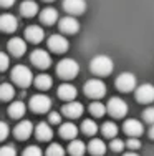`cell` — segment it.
Segmentation results:
<instances>
[{"instance_id": "obj_19", "label": "cell", "mask_w": 154, "mask_h": 156, "mask_svg": "<svg viewBox=\"0 0 154 156\" xmlns=\"http://www.w3.org/2000/svg\"><path fill=\"white\" fill-rule=\"evenodd\" d=\"M7 48H9V51L13 55V57H22V55L25 53V50H27V43H25L23 38H10L9 43H7Z\"/></svg>"}, {"instance_id": "obj_21", "label": "cell", "mask_w": 154, "mask_h": 156, "mask_svg": "<svg viewBox=\"0 0 154 156\" xmlns=\"http://www.w3.org/2000/svg\"><path fill=\"white\" fill-rule=\"evenodd\" d=\"M60 136L65 140H75L76 135H78V126H76L75 123H71V121H67V123H61L60 125Z\"/></svg>"}, {"instance_id": "obj_2", "label": "cell", "mask_w": 154, "mask_h": 156, "mask_svg": "<svg viewBox=\"0 0 154 156\" xmlns=\"http://www.w3.org/2000/svg\"><path fill=\"white\" fill-rule=\"evenodd\" d=\"M10 76H12L13 83L18 85L20 88L30 87V85L33 83V78H35L33 73H32V70L28 68L27 65H17V66H13Z\"/></svg>"}, {"instance_id": "obj_41", "label": "cell", "mask_w": 154, "mask_h": 156, "mask_svg": "<svg viewBox=\"0 0 154 156\" xmlns=\"http://www.w3.org/2000/svg\"><path fill=\"white\" fill-rule=\"evenodd\" d=\"M13 3H15V0H0V7H3V9H9Z\"/></svg>"}, {"instance_id": "obj_16", "label": "cell", "mask_w": 154, "mask_h": 156, "mask_svg": "<svg viewBox=\"0 0 154 156\" xmlns=\"http://www.w3.org/2000/svg\"><path fill=\"white\" fill-rule=\"evenodd\" d=\"M83 105L80 101H67V105H63V108H61V113L65 115L67 118H80L83 115Z\"/></svg>"}, {"instance_id": "obj_6", "label": "cell", "mask_w": 154, "mask_h": 156, "mask_svg": "<svg viewBox=\"0 0 154 156\" xmlns=\"http://www.w3.org/2000/svg\"><path fill=\"white\" fill-rule=\"evenodd\" d=\"M106 111H108L113 118H123V116H126V113H128V105H126L124 100L118 98V96H113L108 101V105H106Z\"/></svg>"}, {"instance_id": "obj_28", "label": "cell", "mask_w": 154, "mask_h": 156, "mask_svg": "<svg viewBox=\"0 0 154 156\" xmlns=\"http://www.w3.org/2000/svg\"><path fill=\"white\" fill-rule=\"evenodd\" d=\"M101 133L106 138L113 140L118 135V126H116V123H113V121H106V123H103V126H101Z\"/></svg>"}, {"instance_id": "obj_31", "label": "cell", "mask_w": 154, "mask_h": 156, "mask_svg": "<svg viewBox=\"0 0 154 156\" xmlns=\"http://www.w3.org/2000/svg\"><path fill=\"white\" fill-rule=\"evenodd\" d=\"M88 110H90V113L93 115L94 118H101L103 115L106 113V105H103L101 101H93Z\"/></svg>"}, {"instance_id": "obj_1", "label": "cell", "mask_w": 154, "mask_h": 156, "mask_svg": "<svg viewBox=\"0 0 154 156\" xmlns=\"http://www.w3.org/2000/svg\"><path fill=\"white\" fill-rule=\"evenodd\" d=\"M115 68V63L106 55H96L93 60L90 62V70L98 76H108Z\"/></svg>"}, {"instance_id": "obj_30", "label": "cell", "mask_w": 154, "mask_h": 156, "mask_svg": "<svg viewBox=\"0 0 154 156\" xmlns=\"http://www.w3.org/2000/svg\"><path fill=\"white\" fill-rule=\"evenodd\" d=\"M81 131L88 136H94L98 133V125L93 120H85L81 123Z\"/></svg>"}, {"instance_id": "obj_15", "label": "cell", "mask_w": 154, "mask_h": 156, "mask_svg": "<svg viewBox=\"0 0 154 156\" xmlns=\"http://www.w3.org/2000/svg\"><path fill=\"white\" fill-rule=\"evenodd\" d=\"M18 28V18L12 13H3L0 15V30L5 33H12Z\"/></svg>"}, {"instance_id": "obj_18", "label": "cell", "mask_w": 154, "mask_h": 156, "mask_svg": "<svg viewBox=\"0 0 154 156\" xmlns=\"http://www.w3.org/2000/svg\"><path fill=\"white\" fill-rule=\"evenodd\" d=\"M25 38L32 43H40L45 38V32L40 25H30V27L25 28Z\"/></svg>"}, {"instance_id": "obj_14", "label": "cell", "mask_w": 154, "mask_h": 156, "mask_svg": "<svg viewBox=\"0 0 154 156\" xmlns=\"http://www.w3.org/2000/svg\"><path fill=\"white\" fill-rule=\"evenodd\" d=\"M33 133V123L28 120H22L15 128H13V135L17 140H28Z\"/></svg>"}, {"instance_id": "obj_33", "label": "cell", "mask_w": 154, "mask_h": 156, "mask_svg": "<svg viewBox=\"0 0 154 156\" xmlns=\"http://www.w3.org/2000/svg\"><path fill=\"white\" fill-rule=\"evenodd\" d=\"M22 156H43V151L40 150L38 146H35V144H32V146H27L23 150V153Z\"/></svg>"}, {"instance_id": "obj_23", "label": "cell", "mask_w": 154, "mask_h": 156, "mask_svg": "<svg viewBox=\"0 0 154 156\" xmlns=\"http://www.w3.org/2000/svg\"><path fill=\"white\" fill-rule=\"evenodd\" d=\"M86 150L93 156H103L106 151V144H104V141L100 140V138H93L86 144Z\"/></svg>"}, {"instance_id": "obj_38", "label": "cell", "mask_w": 154, "mask_h": 156, "mask_svg": "<svg viewBox=\"0 0 154 156\" xmlns=\"http://www.w3.org/2000/svg\"><path fill=\"white\" fill-rule=\"evenodd\" d=\"M9 135H10L9 125H7L5 121H0V141L7 140V138H9Z\"/></svg>"}, {"instance_id": "obj_26", "label": "cell", "mask_w": 154, "mask_h": 156, "mask_svg": "<svg viewBox=\"0 0 154 156\" xmlns=\"http://www.w3.org/2000/svg\"><path fill=\"white\" fill-rule=\"evenodd\" d=\"M25 110H27V106H25L23 101H13L9 106V116L18 120V118H22L25 115Z\"/></svg>"}, {"instance_id": "obj_35", "label": "cell", "mask_w": 154, "mask_h": 156, "mask_svg": "<svg viewBox=\"0 0 154 156\" xmlns=\"http://www.w3.org/2000/svg\"><path fill=\"white\" fill-rule=\"evenodd\" d=\"M142 120L149 125H154V106H149L142 111Z\"/></svg>"}, {"instance_id": "obj_4", "label": "cell", "mask_w": 154, "mask_h": 156, "mask_svg": "<svg viewBox=\"0 0 154 156\" xmlns=\"http://www.w3.org/2000/svg\"><path fill=\"white\" fill-rule=\"evenodd\" d=\"M83 91L88 98H93V100H100L106 95V85L104 81L100 80V78H93V80L86 81L85 87H83Z\"/></svg>"}, {"instance_id": "obj_9", "label": "cell", "mask_w": 154, "mask_h": 156, "mask_svg": "<svg viewBox=\"0 0 154 156\" xmlns=\"http://www.w3.org/2000/svg\"><path fill=\"white\" fill-rule=\"evenodd\" d=\"M30 62L33 63L36 68L45 70V68H48V66L51 65V57H50L48 51L42 50V48H36V50L32 51V55H30Z\"/></svg>"}, {"instance_id": "obj_25", "label": "cell", "mask_w": 154, "mask_h": 156, "mask_svg": "<svg viewBox=\"0 0 154 156\" xmlns=\"http://www.w3.org/2000/svg\"><path fill=\"white\" fill-rule=\"evenodd\" d=\"M68 153L71 156H83L86 153V144L81 140H71V143L68 144Z\"/></svg>"}, {"instance_id": "obj_5", "label": "cell", "mask_w": 154, "mask_h": 156, "mask_svg": "<svg viewBox=\"0 0 154 156\" xmlns=\"http://www.w3.org/2000/svg\"><path fill=\"white\" fill-rule=\"evenodd\" d=\"M28 105H30V110L33 111V113H46V111H50V108H51V100H50V96L38 93V95L32 96Z\"/></svg>"}, {"instance_id": "obj_11", "label": "cell", "mask_w": 154, "mask_h": 156, "mask_svg": "<svg viewBox=\"0 0 154 156\" xmlns=\"http://www.w3.org/2000/svg\"><path fill=\"white\" fill-rule=\"evenodd\" d=\"M48 48L53 51V53H65V51L70 48V42L63 35L56 33V35H51L48 38Z\"/></svg>"}, {"instance_id": "obj_43", "label": "cell", "mask_w": 154, "mask_h": 156, "mask_svg": "<svg viewBox=\"0 0 154 156\" xmlns=\"http://www.w3.org/2000/svg\"><path fill=\"white\" fill-rule=\"evenodd\" d=\"M123 156H139L138 153H134V151H128V153H124Z\"/></svg>"}, {"instance_id": "obj_3", "label": "cell", "mask_w": 154, "mask_h": 156, "mask_svg": "<svg viewBox=\"0 0 154 156\" xmlns=\"http://www.w3.org/2000/svg\"><path fill=\"white\" fill-rule=\"evenodd\" d=\"M80 72V65L73 58H63L56 65V73L63 80H73Z\"/></svg>"}, {"instance_id": "obj_39", "label": "cell", "mask_w": 154, "mask_h": 156, "mask_svg": "<svg viewBox=\"0 0 154 156\" xmlns=\"http://www.w3.org/2000/svg\"><path fill=\"white\" fill-rule=\"evenodd\" d=\"M126 146L131 148V151L133 150H138V148H141V141H139L138 138H129L126 141Z\"/></svg>"}, {"instance_id": "obj_27", "label": "cell", "mask_w": 154, "mask_h": 156, "mask_svg": "<svg viewBox=\"0 0 154 156\" xmlns=\"http://www.w3.org/2000/svg\"><path fill=\"white\" fill-rule=\"evenodd\" d=\"M33 83H35V87L38 88V90H48L53 81H51V76L50 75L42 73V75H38V76L33 78Z\"/></svg>"}, {"instance_id": "obj_42", "label": "cell", "mask_w": 154, "mask_h": 156, "mask_svg": "<svg viewBox=\"0 0 154 156\" xmlns=\"http://www.w3.org/2000/svg\"><path fill=\"white\" fill-rule=\"evenodd\" d=\"M149 138L154 140V125H151V129H149Z\"/></svg>"}, {"instance_id": "obj_34", "label": "cell", "mask_w": 154, "mask_h": 156, "mask_svg": "<svg viewBox=\"0 0 154 156\" xmlns=\"http://www.w3.org/2000/svg\"><path fill=\"white\" fill-rule=\"evenodd\" d=\"M124 146H126V143H124L123 140H119V138H113V140H111V144H109V148H111L113 151H116V153L123 151Z\"/></svg>"}, {"instance_id": "obj_10", "label": "cell", "mask_w": 154, "mask_h": 156, "mask_svg": "<svg viewBox=\"0 0 154 156\" xmlns=\"http://www.w3.org/2000/svg\"><path fill=\"white\" fill-rule=\"evenodd\" d=\"M58 28L61 33H67V35H73L80 30V22L76 20V17L73 15H67L63 18H58Z\"/></svg>"}, {"instance_id": "obj_20", "label": "cell", "mask_w": 154, "mask_h": 156, "mask_svg": "<svg viewBox=\"0 0 154 156\" xmlns=\"http://www.w3.org/2000/svg\"><path fill=\"white\" fill-rule=\"evenodd\" d=\"M33 131L38 141H50L51 136H53V129H51V126L48 123H38L33 128Z\"/></svg>"}, {"instance_id": "obj_12", "label": "cell", "mask_w": 154, "mask_h": 156, "mask_svg": "<svg viewBox=\"0 0 154 156\" xmlns=\"http://www.w3.org/2000/svg\"><path fill=\"white\" fill-rule=\"evenodd\" d=\"M123 131L126 133L129 138H139L144 133V126L138 120H126L123 125Z\"/></svg>"}, {"instance_id": "obj_13", "label": "cell", "mask_w": 154, "mask_h": 156, "mask_svg": "<svg viewBox=\"0 0 154 156\" xmlns=\"http://www.w3.org/2000/svg\"><path fill=\"white\" fill-rule=\"evenodd\" d=\"M63 9H65V12L70 13V15L76 17V15L85 13L86 2L85 0H63Z\"/></svg>"}, {"instance_id": "obj_37", "label": "cell", "mask_w": 154, "mask_h": 156, "mask_svg": "<svg viewBox=\"0 0 154 156\" xmlns=\"http://www.w3.org/2000/svg\"><path fill=\"white\" fill-rule=\"evenodd\" d=\"M10 65V58L7 53H3V51H0V72H5L7 68H9Z\"/></svg>"}, {"instance_id": "obj_32", "label": "cell", "mask_w": 154, "mask_h": 156, "mask_svg": "<svg viewBox=\"0 0 154 156\" xmlns=\"http://www.w3.org/2000/svg\"><path fill=\"white\" fill-rule=\"evenodd\" d=\"M46 156H65V148L58 143H51L45 151Z\"/></svg>"}, {"instance_id": "obj_44", "label": "cell", "mask_w": 154, "mask_h": 156, "mask_svg": "<svg viewBox=\"0 0 154 156\" xmlns=\"http://www.w3.org/2000/svg\"><path fill=\"white\" fill-rule=\"evenodd\" d=\"M45 2H53V0H45Z\"/></svg>"}, {"instance_id": "obj_40", "label": "cell", "mask_w": 154, "mask_h": 156, "mask_svg": "<svg viewBox=\"0 0 154 156\" xmlns=\"http://www.w3.org/2000/svg\"><path fill=\"white\" fill-rule=\"evenodd\" d=\"M48 121H50V123H53V125L61 123V116H60V113H56V111H51V113L48 115Z\"/></svg>"}, {"instance_id": "obj_17", "label": "cell", "mask_w": 154, "mask_h": 156, "mask_svg": "<svg viewBox=\"0 0 154 156\" xmlns=\"http://www.w3.org/2000/svg\"><path fill=\"white\" fill-rule=\"evenodd\" d=\"M78 91H76V87L71 83H61L58 87V98L63 100V101H73L76 98Z\"/></svg>"}, {"instance_id": "obj_29", "label": "cell", "mask_w": 154, "mask_h": 156, "mask_svg": "<svg viewBox=\"0 0 154 156\" xmlns=\"http://www.w3.org/2000/svg\"><path fill=\"white\" fill-rule=\"evenodd\" d=\"M15 95V90L10 83H2L0 85V100L2 101H10Z\"/></svg>"}, {"instance_id": "obj_24", "label": "cell", "mask_w": 154, "mask_h": 156, "mask_svg": "<svg viewBox=\"0 0 154 156\" xmlns=\"http://www.w3.org/2000/svg\"><path fill=\"white\" fill-rule=\"evenodd\" d=\"M38 12V3L33 0H23L20 5V13L23 17H35Z\"/></svg>"}, {"instance_id": "obj_22", "label": "cell", "mask_w": 154, "mask_h": 156, "mask_svg": "<svg viewBox=\"0 0 154 156\" xmlns=\"http://www.w3.org/2000/svg\"><path fill=\"white\" fill-rule=\"evenodd\" d=\"M40 22L45 23V25H53L55 22H58L56 9H53V7H46V9H43L42 12H40Z\"/></svg>"}, {"instance_id": "obj_7", "label": "cell", "mask_w": 154, "mask_h": 156, "mask_svg": "<svg viewBox=\"0 0 154 156\" xmlns=\"http://www.w3.org/2000/svg\"><path fill=\"white\" fill-rule=\"evenodd\" d=\"M115 85L119 91L123 93H128V91H133L136 88V76L134 73H129V72H124L118 75V78L115 80Z\"/></svg>"}, {"instance_id": "obj_8", "label": "cell", "mask_w": 154, "mask_h": 156, "mask_svg": "<svg viewBox=\"0 0 154 156\" xmlns=\"http://www.w3.org/2000/svg\"><path fill=\"white\" fill-rule=\"evenodd\" d=\"M134 95H136V100L139 103H152L154 101V85L151 83H142L139 85L138 88H134Z\"/></svg>"}, {"instance_id": "obj_36", "label": "cell", "mask_w": 154, "mask_h": 156, "mask_svg": "<svg viewBox=\"0 0 154 156\" xmlns=\"http://www.w3.org/2000/svg\"><path fill=\"white\" fill-rule=\"evenodd\" d=\"M0 156H17V150L12 144H5L0 148Z\"/></svg>"}]
</instances>
